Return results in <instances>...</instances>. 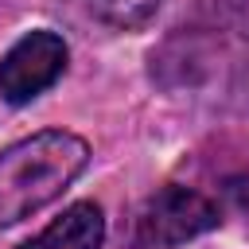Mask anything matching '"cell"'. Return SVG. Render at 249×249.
Segmentation results:
<instances>
[{"label": "cell", "mask_w": 249, "mask_h": 249, "mask_svg": "<svg viewBox=\"0 0 249 249\" xmlns=\"http://www.w3.org/2000/svg\"><path fill=\"white\" fill-rule=\"evenodd\" d=\"M152 78L179 97L249 109V0H206L152 51Z\"/></svg>", "instance_id": "1"}, {"label": "cell", "mask_w": 249, "mask_h": 249, "mask_svg": "<svg viewBox=\"0 0 249 249\" xmlns=\"http://www.w3.org/2000/svg\"><path fill=\"white\" fill-rule=\"evenodd\" d=\"M89 163V144L66 128H43L0 152V230L54 202Z\"/></svg>", "instance_id": "2"}, {"label": "cell", "mask_w": 249, "mask_h": 249, "mask_svg": "<svg viewBox=\"0 0 249 249\" xmlns=\"http://www.w3.org/2000/svg\"><path fill=\"white\" fill-rule=\"evenodd\" d=\"M218 222H222L218 198H210L195 187L171 183L140 202V210L132 214V226H128V245L132 249H175L183 241H195V237L218 230Z\"/></svg>", "instance_id": "3"}, {"label": "cell", "mask_w": 249, "mask_h": 249, "mask_svg": "<svg viewBox=\"0 0 249 249\" xmlns=\"http://www.w3.org/2000/svg\"><path fill=\"white\" fill-rule=\"evenodd\" d=\"M66 58H70V47L58 31L39 27V31L19 35L0 58V97L8 105L35 101L43 89H51L62 78Z\"/></svg>", "instance_id": "4"}, {"label": "cell", "mask_w": 249, "mask_h": 249, "mask_svg": "<svg viewBox=\"0 0 249 249\" xmlns=\"http://www.w3.org/2000/svg\"><path fill=\"white\" fill-rule=\"evenodd\" d=\"M101 241H105V214L97 202L82 198L19 249H101Z\"/></svg>", "instance_id": "5"}, {"label": "cell", "mask_w": 249, "mask_h": 249, "mask_svg": "<svg viewBox=\"0 0 249 249\" xmlns=\"http://www.w3.org/2000/svg\"><path fill=\"white\" fill-rule=\"evenodd\" d=\"M160 4L163 0H89L93 16L101 23H109V27H121V31H132V27L148 23Z\"/></svg>", "instance_id": "6"}]
</instances>
